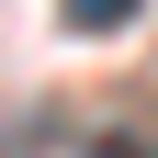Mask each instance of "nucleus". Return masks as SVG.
Instances as JSON below:
<instances>
[{
	"label": "nucleus",
	"instance_id": "1",
	"mask_svg": "<svg viewBox=\"0 0 158 158\" xmlns=\"http://www.w3.org/2000/svg\"><path fill=\"white\" fill-rule=\"evenodd\" d=\"M135 11H147V0H56V23H68V34H124Z\"/></svg>",
	"mask_w": 158,
	"mask_h": 158
}]
</instances>
